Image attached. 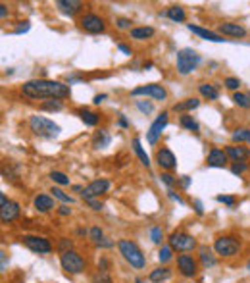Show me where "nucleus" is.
Returning <instances> with one entry per match:
<instances>
[{
  "mask_svg": "<svg viewBox=\"0 0 250 283\" xmlns=\"http://www.w3.org/2000/svg\"><path fill=\"white\" fill-rule=\"evenodd\" d=\"M167 112H162L158 118L152 121V125L148 127L147 131V141L150 143V145H156L158 143V139H160V135H162V131L166 129V125H167Z\"/></svg>",
  "mask_w": 250,
  "mask_h": 283,
  "instance_id": "12",
  "label": "nucleus"
},
{
  "mask_svg": "<svg viewBox=\"0 0 250 283\" xmlns=\"http://www.w3.org/2000/svg\"><path fill=\"white\" fill-rule=\"evenodd\" d=\"M220 33L221 35H229V37H245L247 35V29L243 27V25H239V23H221L220 25Z\"/></svg>",
  "mask_w": 250,
  "mask_h": 283,
  "instance_id": "21",
  "label": "nucleus"
},
{
  "mask_svg": "<svg viewBox=\"0 0 250 283\" xmlns=\"http://www.w3.org/2000/svg\"><path fill=\"white\" fill-rule=\"evenodd\" d=\"M216 200H220V202L227 204V206H231V208L237 204V198L235 196H229V194H218V196H216Z\"/></svg>",
  "mask_w": 250,
  "mask_h": 283,
  "instance_id": "40",
  "label": "nucleus"
},
{
  "mask_svg": "<svg viewBox=\"0 0 250 283\" xmlns=\"http://www.w3.org/2000/svg\"><path fill=\"white\" fill-rule=\"evenodd\" d=\"M173 258V249L167 245V247H162L160 251H158V260H160V264H167L169 260Z\"/></svg>",
  "mask_w": 250,
  "mask_h": 283,
  "instance_id": "32",
  "label": "nucleus"
},
{
  "mask_svg": "<svg viewBox=\"0 0 250 283\" xmlns=\"http://www.w3.org/2000/svg\"><path fill=\"white\" fill-rule=\"evenodd\" d=\"M133 149L137 152V156H139V160H141V164L143 166H150V158H148V154L145 152V149L141 147V141L139 139H133Z\"/></svg>",
  "mask_w": 250,
  "mask_h": 283,
  "instance_id": "29",
  "label": "nucleus"
},
{
  "mask_svg": "<svg viewBox=\"0 0 250 283\" xmlns=\"http://www.w3.org/2000/svg\"><path fill=\"white\" fill-rule=\"evenodd\" d=\"M239 251H241V243L235 237L225 235V237H218L214 241V253L220 256L229 258V256H235Z\"/></svg>",
  "mask_w": 250,
  "mask_h": 283,
  "instance_id": "7",
  "label": "nucleus"
},
{
  "mask_svg": "<svg viewBox=\"0 0 250 283\" xmlns=\"http://www.w3.org/2000/svg\"><path fill=\"white\" fill-rule=\"evenodd\" d=\"M60 266L64 272H68V274H81V272H85L87 268V260L81 256V254L77 253V251H66V253H60Z\"/></svg>",
  "mask_w": 250,
  "mask_h": 283,
  "instance_id": "4",
  "label": "nucleus"
},
{
  "mask_svg": "<svg viewBox=\"0 0 250 283\" xmlns=\"http://www.w3.org/2000/svg\"><path fill=\"white\" fill-rule=\"evenodd\" d=\"M156 162H158V166L162 168V170H173L177 166V160H175V154L171 152L169 149H158V152H156Z\"/></svg>",
  "mask_w": 250,
  "mask_h": 283,
  "instance_id": "15",
  "label": "nucleus"
},
{
  "mask_svg": "<svg viewBox=\"0 0 250 283\" xmlns=\"http://www.w3.org/2000/svg\"><path fill=\"white\" fill-rule=\"evenodd\" d=\"M88 237L92 239L94 243H98V241L102 239V229H100L98 225H94V227H90V231H88Z\"/></svg>",
  "mask_w": 250,
  "mask_h": 283,
  "instance_id": "42",
  "label": "nucleus"
},
{
  "mask_svg": "<svg viewBox=\"0 0 250 283\" xmlns=\"http://www.w3.org/2000/svg\"><path fill=\"white\" fill-rule=\"evenodd\" d=\"M181 183H183V189H187V187L191 185V178H189V176H183V181H181Z\"/></svg>",
  "mask_w": 250,
  "mask_h": 283,
  "instance_id": "56",
  "label": "nucleus"
},
{
  "mask_svg": "<svg viewBox=\"0 0 250 283\" xmlns=\"http://www.w3.org/2000/svg\"><path fill=\"white\" fill-rule=\"evenodd\" d=\"M247 94H249V100H250V93H247Z\"/></svg>",
  "mask_w": 250,
  "mask_h": 283,
  "instance_id": "63",
  "label": "nucleus"
},
{
  "mask_svg": "<svg viewBox=\"0 0 250 283\" xmlns=\"http://www.w3.org/2000/svg\"><path fill=\"white\" fill-rule=\"evenodd\" d=\"M33 206L37 212H50L52 208H56L54 206V198L52 196H48V194H37L35 196V200H33Z\"/></svg>",
  "mask_w": 250,
  "mask_h": 283,
  "instance_id": "18",
  "label": "nucleus"
},
{
  "mask_svg": "<svg viewBox=\"0 0 250 283\" xmlns=\"http://www.w3.org/2000/svg\"><path fill=\"white\" fill-rule=\"evenodd\" d=\"M200 64V54H196L192 48H181L177 52V72L181 75L192 74Z\"/></svg>",
  "mask_w": 250,
  "mask_h": 283,
  "instance_id": "5",
  "label": "nucleus"
},
{
  "mask_svg": "<svg viewBox=\"0 0 250 283\" xmlns=\"http://www.w3.org/2000/svg\"><path fill=\"white\" fill-rule=\"evenodd\" d=\"M98 270L108 272V260H106V258H100V260H98Z\"/></svg>",
  "mask_w": 250,
  "mask_h": 283,
  "instance_id": "50",
  "label": "nucleus"
},
{
  "mask_svg": "<svg viewBox=\"0 0 250 283\" xmlns=\"http://www.w3.org/2000/svg\"><path fill=\"white\" fill-rule=\"evenodd\" d=\"M79 23H81V27L87 31V33H90V35H98V33H104V29H106L104 19L96 14H85L81 17Z\"/></svg>",
  "mask_w": 250,
  "mask_h": 283,
  "instance_id": "11",
  "label": "nucleus"
},
{
  "mask_svg": "<svg viewBox=\"0 0 250 283\" xmlns=\"http://www.w3.org/2000/svg\"><path fill=\"white\" fill-rule=\"evenodd\" d=\"M233 143H250V129L249 127H241L233 133Z\"/></svg>",
  "mask_w": 250,
  "mask_h": 283,
  "instance_id": "31",
  "label": "nucleus"
},
{
  "mask_svg": "<svg viewBox=\"0 0 250 283\" xmlns=\"http://www.w3.org/2000/svg\"><path fill=\"white\" fill-rule=\"evenodd\" d=\"M119 254L123 256V260L135 270H143L147 266V258L141 253V249L137 247V243H133L131 239H119L118 241Z\"/></svg>",
  "mask_w": 250,
  "mask_h": 283,
  "instance_id": "2",
  "label": "nucleus"
},
{
  "mask_svg": "<svg viewBox=\"0 0 250 283\" xmlns=\"http://www.w3.org/2000/svg\"><path fill=\"white\" fill-rule=\"evenodd\" d=\"M116 25H118L119 29H129V27H131V19H127V17H118V19H116Z\"/></svg>",
  "mask_w": 250,
  "mask_h": 283,
  "instance_id": "46",
  "label": "nucleus"
},
{
  "mask_svg": "<svg viewBox=\"0 0 250 283\" xmlns=\"http://www.w3.org/2000/svg\"><path fill=\"white\" fill-rule=\"evenodd\" d=\"M19 212H21V208H19L17 202L8 200L4 193L0 194V220H2V224H10V222L17 220Z\"/></svg>",
  "mask_w": 250,
  "mask_h": 283,
  "instance_id": "9",
  "label": "nucleus"
},
{
  "mask_svg": "<svg viewBox=\"0 0 250 283\" xmlns=\"http://www.w3.org/2000/svg\"><path fill=\"white\" fill-rule=\"evenodd\" d=\"M198 106H200V100H198V98H185V100H181V102L173 104V112H181V114H185V112H191V110L198 108Z\"/></svg>",
  "mask_w": 250,
  "mask_h": 283,
  "instance_id": "23",
  "label": "nucleus"
},
{
  "mask_svg": "<svg viewBox=\"0 0 250 283\" xmlns=\"http://www.w3.org/2000/svg\"><path fill=\"white\" fill-rule=\"evenodd\" d=\"M169 247L173 249V253H191L196 249V239L192 237L191 233L185 231H175L169 235Z\"/></svg>",
  "mask_w": 250,
  "mask_h": 283,
  "instance_id": "6",
  "label": "nucleus"
},
{
  "mask_svg": "<svg viewBox=\"0 0 250 283\" xmlns=\"http://www.w3.org/2000/svg\"><path fill=\"white\" fill-rule=\"evenodd\" d=\"M48 178L52 179L54 183H58V185H70V178L66 174H62V172H50Z\"/></svg>",
  "mask_w": 250,
  "mask_h": 283,
  "instance_id": "36",
  "label": "nucleus"
},
{
  "mask_svg": "<svg viewBox=\"0 0 250 283\" xmlns=\"http://www.w3.org/2000/svg\"><path fill=\"white\" fill-rule=\"evenodd\" d=\"M225 87L229 91H235L237 93V89L241 87V81H239L237 77H227V79H225Z\"/></svg>",
  "mask_w": 250,
  "mask_h": 283,
  "instance_id": "43",
  "label": "nucleus"
},
{
  "mask_svg": "<svg viewBox=\"0 0 250 283\" xmlns=\"http://www.w3.org/2000/svg\"><path fill=\"white\" fill-rule=\"evenodd\" d=\"M72 247H74V243H72L70 239H66V237L60 239V243H58L60 253H66V251H72Z\"/></svg>",
  "mask_w": 250,
  "mask_h": 283,
  "instance_id": "44",
  "label": "nucleus"
},
{
  "mask_svg": "<svg viewBox=\"0 0 250 283\" xmlns=\"http://www.w3.org/2000/svg\"><path fill=\"white\" fill-rule=\"evenodd\" d=\"M225 154H227V158H231V160H235V162H245L250 156L247 147H237V145L227 147V149H225Z\"/></svg>",
  "mask_w": 250,
  "mask_h": 283,
  "instance_id": "20",
  "label": "nucleus"
},
{
  "mask_svg": "<svg viewBox=\"0 0 250 283\" xmlns=\"http://www.w3.org/2000/svg\"><path fill=\"white\" fill-rule=\"evenodd\" d=\"M169 196H171L173 200H177V202H181V204H183V198H181L179 194H175V193H173V191H169Z\"/></svg>",
  "mask_w": 250,
  "mask_h": 283,
  "instance_id": "58",
  "label": "nucleus"
},
{
  "mask_svg": "<svg viewBox=\"0 0 250 283\" xmlns=\"http://www.w3.org/2000/svg\"><path fill=\"white\" fill-rule=\"evenodd\" d=\"M29 127L37 137H43V139H54L60 135L58 123H54L52 119L44 118V116H31Z\"/></svg>",
  "mask_w": 250,
  "mask_h": 283,
  "instance_id": "3",
  "label": "nucleus"
},
{
  "mask_svg": "<svg viewBox=\"0 0 250 283\" xmlns=\"http://www.w3.org/2000/svg\"><path fill=\"white\" fill-rule=\"evenodd\" d=\"M102 100H106V94H96V96H94V100H92V102H94V104H100V102H102Z\"/></svg>",
  "mask_w": 250,
  "mask_h": 283,
  "instance_id": "54",
  "label": "nucleus"
},
{
  "mask_svg": "<svg viewBox=\"0 0 250 283\" xmlns=\"http://www.w3.org/2000/svg\"><path fill=\"white\" fill-rule=\"evenodd\" d=\"M177 270L183 278H194L198 274V260L192 254H179L177 256Z\"/></svg>",
  "mask_w": 250,
  "mask_h": 283,
  "instance_id": "10",
  "label": "nucleus"
},
{
  "mask_svg": "<svg viewBox=\"0 0 250 283\" xmlns=\"http://www.w3.org/2000/svg\"><path fill=\"white\" fill-rule=\"evenodd\" d=\"M227 160H229V158H227L225 150H221V149H212L210 152H208L206 164L210 166V168H225Z\"/></svg>",
  "mask_w": 250,
  "mask_h": 283,
  "instance_id": "16",
  "label": "nucleus"
},
{
  "mask_svg": "<svg viewBox=\"0 0 250 283\" xmlns=\"http://www.w3.org/2000/svg\"><path fill=\"white\" fill-rule=\"evenodd\" d=\"M77 116L81 118V121L85 123V125H96L98 121H100V116L98 114H94V112H90V110H87V108H83V110H77Z\"/></svg>",
  "mask_w": 250,
  "mask_h": 283,
  "instance_id": "24",
  "label": "nucleus"
},
{
  "mask_svg": "<svg viewBox=\"0 0 250 283\" xmlns=\"http://www.w3.org/2000/svg\"><path fill=\"white\" fill-rule=\"evenodd\" d=\"M118 48H119V50H121V52H123V54H127V56H131V48H129V46H127V45H121V43H119V45H118Z\"/></svg>",
  "mask_w": 250,
  "mask_h": 283,
  "instance_id": "51",
  "label": "nucleus"
},
{
  "mask_svg": "<svg viewBox=\"0 0 250 283\" xmlns=\"http://www.w3.org/2000/svg\"><path fill=\"white\" fill-rule=\"evenodd\" d=\"M233 100H235V104H239L241 108H250L249 94H243V93H235V94H233Z\"/></svg>",
  "mask_w": 250,
  "mask_h": 283,
  "instance_id": "39",
  "label": "nucleus"
},
{
  "mask_svg": "<svg viewBox=\"0 0 250 283\" xmlns=\"http://www.w3.org/2000/svg\"><path fill=\"white\" fill-rule=\"evenodd\" d=\"M198 93L208 100H218V96H220V91L216 89V85H210V83L198 85Z\"/></svg>",
  "mask_w": 250,
  "mask_h": 283,
  "instance_id": "25",
  "label": "nucleus"
},
{
  "mask_svg": "<svg viewBox=\"0 0 250 283\" xmlns=\"http://www.w3.org/2000/svg\"><path fill=\"white\" fill-rule=\"evenodd\" d=\"M160 178H162V181L167 185V187H173V185H175V179H173V176H171V174H162Z\"/></svg>",
  "mask_w": 250,
  "mask_h": 283,
  "instance_id": "48",
  "label": "nucleus"
},
{
  "mask_svg": "<svg viewBox=\"0 0 250 283\" xmlns=\"http://www.w3.org/2000/svg\"><path fill=\"white\" fill-rule=\"evenodd\" d=\"M169 278H171V270L167 268V266H160V268L152 270L150 276H148V280L152 283H162L166 280H169Z\"/></svg>",
  "mask_w": 250,
  "mask_h": 283,
  "instance_id": "22",
  "label": "nucleus"
},
{
  "mask_svg": "<svg viewBox=\"0 0 250 283\" xmlns=\"http://www.w3.org/2000/svg\"><path fill=\"white\" fill-rule=\"evenodd\" d=\"M41 108L46 112H60V110H64V104H62V100H44Z\"/></svg>",
  "mask_w": 250,
  "mask_h": 283,
  "instance_id": "34",
  "label": "nucleus"
},
{
  "mask_svg": "<svg viewBox=\"0 0 250 283\" xmlns=\"http://www.w3.org/2000/svg\"><path fill=\"white\" fill-rule=\"evenodd\" d=\"M137 108H139L143 114H150V112L154 110L152 102H148V100H137Z\"/></svg>",
  "mask_w": 250,
  "mask_h": 283,
  "instance_id": "41",
  "label": "nucleus"
},
{
  "mask_svg": "<svg viewBox=\"0 0 250 283\" xmlns=\"http://www.w3.org/2000/svg\"><path fill=\"white\" fill-rule=\"evenodd\" d=\"M56 6H58L60 12L66 15H75L81 8H83V4L77 2V0H58Z\"/></svg>",
  "mask_w": 250,
  "mask_h": 283,
  "instance_id": "19",
  "label": "nucleus"
},
{
  "mask_svg": "<svg viewBox=\"0 0 250 283\" xmlns=\"http://www.w3.org/2000/svg\"><path fill=\"white\" fill-rule=\"evenodd\" d=\"M6 15H8V10H6V6H4V4H0V17H2V19H6Z\"/></svg>",
  "mask_w": 250,
  "mask_h": 283,
  "instance_id": "55",
  "label": "nucleus"
},
{
  "mask_svg": "<svg viewBox=\"0 0 250 283\" xmlns=\"http://www.w3.org/2000/svg\"><path fill=\"white\" fill-rule=\"evenodd\" d=\"M121 127H129V121H127V118L125 116H119V121H118Z\"/></svg>",
  "mask_w": 250,
  "mask_h": 283,
  "instance_id": "53",
  "label": "nucleus"
},
{
  "mask_svg": "<svg viewBox=\"0 0 250 283\" xmlns=\"http://www.w3.org/2000/svg\"><path fill=\"white\" fill-rule=\"evenodd\" d=\"M21 241H23V245L29 249L31 253H35V254L52 253V243L46 237H41V235H23Z\"/></svg>",
  "mask_w": 250,
  "mask_h": 283,
  "instance_id": "8",
  "label": "nucleus"
},
{
  "mask_svg": "<svg viewBox=\"0 0 250 283\" xmlns=\"http://www.w3.org/2000/svg\"><path fill=\"white\" fill-rule=\"evenodd\" d=\"M135 283H145V280H141V278H137V280H135Z\"/></svg>",
  "mask_w": 250,
  "mask_h": 283,
  "instance_id": "61",
  "label": "nucleus"
},
{
  "mask_svg": "<svg viewBox=\"0 0 250 283\" xmlns=\"http://www.w3.org/2000/svg\"><path fill=\"white\" fill-rule=\"evenodd\" d=\"M166 15H167L171 21H175V23H183V21L187 19V14H185V10H183L181 6H169Z\"/></svg>",
  "mask_w": 250,
  "mask_h": 283,
  "instance_id": "26",
  "label": "nucleus"
},
{
  "mask_svg": "<svg viewBox=\"0 0 250 283\" xmlns=\"http://www.w3.org/2000/svg\"><path fill=\"white\" fill-rule=\"evenodd\" d=\"M96 247H104V249H110V247H114V241H110V239L102 237L98 243H96Z\"/></svg>",
  "mask_w": 250,
  "mask_h": 283,
  "instance_id": "49",
  "label": "nucleus"
},
{
  "mask_svg": "<svg viewBox=\"0 0 250 283\" xmlns=\"http://www.w3.org/2000/svg\"><path fill=\"white\" fill-rule=\"evenodd\" d=\"M216 262H218V260H216V256L210 253L206 247H202V249H200V264H202V268H206V270L214 268V266H216Z\"/></svg>",
  "mask_w": 250,
  "mask_h": 283,
  "instance_id": "28",
  "label": "nucleus"
},
{
  "mask_svg": "<svg viewBox=\"0 0 250 283\" xmlns=\"http://www.w3.org/2000/svg\"><path fill=\"white\" fill-rule=\"evenodd\" d=\"M92 283H114V282H112V278H110V274H108V272L98 270V272L92 276Z\"/></svg>",
  "mask_w": 250,
  "mask_h": 283,
  "instance_id": "38",
  "label": "nucleus"
},
{
  "mask_svg": "<svg viewBox=\"0 0 250 283\" xmlns=\"http://www.w3.org/2000/svg\"><path fill=\"white\" fill-rule=\"evenodd\" d=\"M94 149H104V147H108L110 145V135L106 133L104 129H100L98 133H96V137H94Z\"/></svg>",
  "mask_w": 250,
  "mask_h": 283,
  "instance_id": "30",
  "label": "nucleus"
},
{
  "mask_svg": "<svg viewBox=\"0 0 250 283\" xmlns=\"http://www.w3.org/2000/svg\"><path fill=\"white\" fill-rule=\"evenodd\" d=\"M77 235H87V229H77Z\"/></svg>",
  "mask_w": 250,
  "mask_h": 283,
  "instance_id": "59",
  "label": "nucleus"
},
{
  "mask_svg": "<svg viewBox=\"0 0 250 283\" xmlns=\"http://www.w3.org/2000/svg\"><path fill=\"white\" fill-rule=\"evenodd\" d=\"M108 189H110V181L108 179H94V181H90L87 187H85V191H83V198L87 200V198H96V196H100V194L108 193Z\"/></svg>",
  "mask_w": 250,
  "mask_h": 283,
  "instance_id": "14",
  "label": "nucleus"
},
{
  "mask_svg": "<svg viewBox=\"0 0 250 283\" xmlns=\"http://www.w3.org/2000/svg\"><path fill=\"white\" fill-rule=\"evenodd\" d=\"M247 270H249V272H250V260H249V262H247Z\"/></svg>",
  "mask_w": 250,
  "mask_h": 283,
  "instance_id": "62",
  "label": "nucleus"
},
{
  "mask_svg": "<svg viewBox=\"0 0 250 283\" xmlns=\"http://www.w3.org/2000/svg\"><path fill=\"white\" fill-rule=\"evenodd\" d=\"M6 268V256H4V253H2V270Z\"/></svg>",
  "mask_w": 250,
  "mask_h": 283,
  "instance_id": "60",
  "label": "nucleus"
},
{
  "mask_svg": "<svg viewBox=\"0 0 250 283\" xmlns=\"http://www.w3.org/2000/svg\"><path fill=\"white\" fill-rule=\"evenodd\" d=\"M194 210H196V214H202L204 210H202V204H200V200H194Z\"/></svg>",
  "mask_w": 250,
  "mask_h": 283,
  "instance_id": "57",
  "label": "nucleus"
},
{
  "mask_svg": "<svg viewBox=\"0 0 250 283\" xmlns=\"http://www.w3.org/2000/svg\"><path fill=\"white\" fill-rule=\"evenodd\" d=\"M58 212L62 214V216H70V214H72V208H68V206H60Z\"/></svg>",
  "mask_w": 250,
  "mask_h": 283,
  "instance_id": "52",
  "label": "nucleus"
},
{
  "mask_svg": "<svg viewBox=\"0 0 250 283\" xmlns=\"http://www.w3.org/2000/svg\"><path fill=\"white\" fill-rule=\"evenodd\" d=\"M179 123H181V127H185V129H189V131H198V123L192 119V116H181V118H179Z\"/></svg>",
  "mask_w": 250,
  "mask_h": 283,
  "instance_id": "33",
  "label": "nucleus"
},
{
  "mask_svg": "<svg viewBox=\"0 0 250 283\" xmlns=\"http://www.w3.org/2000/svg\"><path fill=\"white\" fill-rule=\"evenodd\" d=\"M85 202H87V204H88V206H90L92 210H102V208H104V204L100 202V200H96V198H87Z\"/></svg>",
  "mask_w": 250,
  "mask_h": 283,
  "instance_id": "47",
  "label": "nucleus"
},
{
  "mask_svg": "<svg viewBox=\"0 0 250 283\" xmlns=\"http://www.w3.org/2000/svg\"><path fill=\"white\" fill-rule=\"evenodd\" d=\"M189 31L194 33V35H198V37L204 39V41H212V43H223V41H225L220 33H214V31L204 29V27H198V25H189Z\"/></svg>",
  "mask_w": 250,
  "mask_h": 283,
  "instance_id": "17",
  "label": "nucleus"
},
{
  "mask_svg": "<svg viewBox=\"0 0 250 283\" xmlns=\"http://www.w3.org/2000/svg\"><path fill=\"white\" fill-rule=\"evenodd\" d=\"M152 35H154L152 27H133L131 29V39H135V41H147Z\"/></svg>",
  "mask_w": 250,
  "mask_h": 283,
  "instance_id": "27",
  "label": "nucleus"
},
{
  "mask_svg": "<svg viewBox=\"0 0 250 283\" xmlns=\"http://www.w3.org/2000/svg\"><path fill=\"white\" fill-rule=\"evenodd\" d=\"M150 239H152V243H156V245H162V241H164V231H162V227L154 225V227L150 229Z\"/></svg>",
  "mask_w": 250,
  "mask_h": 283,
  "instance_id": "37",
  "label": "nucleus"
},
{
  "mask_svg": "<svg viewBox=\"0 0 250 283\" xmlns=\"http://www.w3.org/2000/svg\"><path fill=\"white\" fill-rule=\"evenodd\" d=\"M23 94L29 96L33 100H41V98H48V100H64L70 96V85L62 83V81H52V79H29L23 83Z\"/></svg>",
  "mask_w": 250,
  "mask_h": 283,
  "instance_id": "1",
  "label": "nucleus"
},
{
  "mask_svg": "<svg viewBox=\"0 0 250 283\" xmlns=\"http://www.w3.org/2000/svg\"><path fill=\"white\" fill-rule=\"evenodd\" d=\"M133 96H141V94H147V96H152L154 100H164L167 96V93L164 89L162 85H156V83H150V85H141L137 89L131 91Z\"/></svg>",
  "mask_w": 250,
  "mask_h": 283,
  "instance_id": "13",
  "label": "nucleus"
},
{
  "mask_svg": "<svg viewBox=\"0 0 250 283\" xmlns=\"http://www.w3.org/2000/svg\"><path fill=\"white\" fill-rule=\"evenodd\" d=\"M50 193H52V196H54V198H58V200L66 202V204H72V202H74V198H72L68 193H64L62 189H58V187H52V191H50Z\"/></svg>",
  "mask_w": 250,
  "mask_h": 283,
  "instance_id": "35",
  "label": "nucleus"
},
{
  "mask_svg": "<svg viewBox=\"0 0 250 283\" xmlns=\"http://www.w3.org/2000/svg\"><path fill=\"white\" fill-rule=\"evenodd\" d=\"M247 168H249V164H247V162H235V164L231 166V172H233L235 176H241V174H243Z\"/></svg>",
  "mask_w": 250,
  "mask_h": 283,
  "instance_id": "45",
  "label": "nucleus"
}]
</instances>
